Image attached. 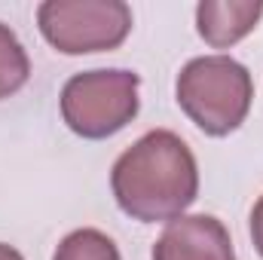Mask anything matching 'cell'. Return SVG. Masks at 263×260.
<instances>
[{"label": "cell", "mask_w": 263, "mask_h": 260, "mask_svg": "<svg viewBox=\"0 0 263 260\" xmlns=\"http://www.w3.org/2000/svg\"><path fill=\"white\" fill-rule=\"evenodd\" d=\"M0 260H22V254L9 245H0Z\"/></svg>", "instance_id": "10"}, {"label": "cell", "mask_w": 263, "mask_h": 260, "mask_svg": "<svg viewBox=\"0 0 263 260\" xmlns=\"http://www.w3.org/2000/svg\"><path fill=\"white\" fill-rule=\"evenodd\" d=\"M263 15V3L257 0H205L196 9L199 34L205 43L223 49L254 31L257 18Z\"/></svg>", "instance_id": "6"}, {"label": "cell", "mask_w": 263, "mask_h": 260, "mask_svg": "<svg viewBox=\"0 0 263 260\" xmlns=\"http://www.w3.org/2000/svg\"><path fill=\"white\" fill-rule=\"evenodd\" d=\"M65 123L83 138H107L138 114V73L89 70L67 80L62 92Z\"/></svg>", "instance_id": "3"}, {"label": "cell", "mask_w": 263, "mask_h": 260, "mask_svg": "<svg viewBox=\"0 0 263 260\" xmlns=\"http://www.w3.org/2000/svg\"><path fill=\"white\" fill-rule=\"evenodd\" d=\"M114 196L138 220H175L196 199L199 172L190 147L172 132H147L114 165Z\"/></svg>", "instance_id": "1"}, {"label": "cell", "mask_w": 263, "mask_h": 260, "mask_svg": "<svg viewBox=\"0 0 263 260\" xmlns=\"http://www.w3.org/2000/svg\"><path fill=\"white\" fill-rule=\"evenodd\" d=\"M52 260H120L117 245L98 230H77L59 245Z\"/></svg>", "instance_id": "8"}, {"label": "cell", "mask_w": 263, "mask_h": 260, "mask_svg": "<svg viewBox=\"0 0 263 260\" xmlns=\"http://www.w3.org/2000/svg\"><path fill=\"white\" fill-rule=\"evenodd\" d=\"M153 260H236L227 227L217 217H175L159 236Z\"/></svg>", "instance_id": "5"}, {"label": "cell", "mask_w": 263, "mask_h": 260, "mask_svg": "<svg viewBox=\"0 0 263 260\" xmlns=\"http://www.w3.org/2000/svg\"><path fill=\"white\" fill-rule=\"evenodd\" d=\"M40 31L67 55L104 52L126 40L132 9L123 0H49L40 6Z\"/></svg>", "instance_id": "4"}, {"label": "cell", "mask_w": 263, "mask_h": 260, "mask_svg": "<svg viewBox=\"0 0 263 260\" xmlns=\"http://www.w3.org/2000/svg\"><path fill=\"white\" fill-rule=\"evenodd\" d=\"M251 73L227 55L193 59L178 77V104L208 135H230L248 117Z\"/></svg>", "instance_id": "2"}, {"label": "cell", "mask_w": 263, "mask_h": 260, "mask_svg": "<svg viewBox=\"0 0 263 260\" xmlns=\"http://www.w3.org/2000/svg\"><path fill=\"white\" fill-rule=\"evenodd\" d=\"M251 236H254V248L260 251V257H263V196H260V202L254 205V211H251Z\"/></svg>", "instance_id": "9"}, {"label": "cell", "mask_w": 263, "mask_h": 260, "mask_svg": "<svg viewBox=\"0 0 263 260\" xmlns=\"http://www.w3.org/2000/svg\"><path fill=\"white\" fill-rule=\"evenodd\" d=\"M28 73H31V65L18 37L6 25H0V98L18 92L28 83Z\"/></svg>", "instance_id": "7"}]
</instances>
